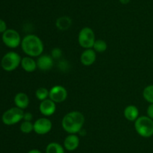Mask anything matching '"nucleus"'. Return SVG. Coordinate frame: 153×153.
I'll return each mask as SVG.
<instances>
[{"label": "nucleus", "mask_w": 153, "mask_h": 153, "mask_svg": "<svg viewBox=\"0 0 153 153\" xmlns=\"http://www.w3.org/2000/svg\"><path fill=\"white\" fill-rule=\"evenodd\" d=\"M97 59V52L93 48L91 49H85L82 52L80 56V62L83 65L91 66Z\"/></svg>", "instance_id": "nucleus-12"}, {"label": "nucleus", "mask_w": 153, "mask_h": 153, "mask_svg": "<svg viewBox=\"0 0 153 153\" xmlns=\"http://www.w3.org/2000/svg\"><path fill=\"white\" fill-rule=\"evenodd\" d=\"M21 48L26 56L30 57H39L43 54L44 44L43 40L37 35L33 34H27L22 39Z\"/></svg>", "instance_id": "nucleus-2"}, {"label": "nucleus", "mask_w": 153, "mask_h": 153, "mask_svg": "<svg viewBox=\"0 0 153 153\" xmlns=\"http://www.w3.org/2000/svg\"><path fill=\"white\" fill-rule=\"evenodd\" d=\"M51 56H52V57L54 59H59L62 56V51L59 48H54L52 50Z\"/></svg>", "instance_id": "nucleus-23"}, {"label": "nucleus", "mask_w": 153, "mask_h": 153, "mask_svg": "<svg viewBox=\"0 0 153 153\" xmlns=\"http://www.w3.org/2000/svg\"><path fill=\"white\" fill-rule=\"evenodd\" d=\"M146 113H147V116L153 119V104H150L149 106H148L147 110H146Z\"/></svg>", "instance_id": "nucleus-25"}, {"label": "nucleus", "mask_w": 153, "mask_h": 153, "mask_svg": "<svg viewBox=\"0 0 153 153\" xmlns=\"http://www.w3.org/2000/svg\"><path fill=\"white\" fill-rule=\"evenodd\" d=\"M21 60L22 58L17 52L10 51L7 52L1 58V68L5 71H13L20 65Z\"/></svg>", "instance_id": "nucleus-5"}, {"label": "nucleus", "mask_w": 153, "mask_h": 153, "mask_svg": "<svg viewBox=\"0 0 153 153\" xmlns=\"http://www.w3.org/2000/svg\"><path fill=\"white\" fill-rule=\"evenodd\" d=\"M20 65L22 68L28 73H32L37 68V61L34 58L28 56L22 58Z\"/></svg>", "instance_id": "nucleus-14"}, {"label": "nucleus", "mask_w": 153, "mask_h": 153, "mask_svg": "<svg viewBox=\"0 0 153 153\" xmlns=\"http://www.w3.org/2000/svg\"><path fill=\"white\" fill-rule=\"evenodd\" d=\"M96 41V36L94 30L88 26L83 27L79 31L78 42L84 49H91Z\"/></svg>", "instance_id": "nucleus-4"}, {"label": "nucleus", "mask_w": 153, "mask_h": 153, "mask_svg": "<svg viewBox=\"0 0 153 153\" xmlns=\"http://www.w3.org/2000/svg\"><path fill=\"white\" fill-rule=\"evenodd\" d=\"M80 144V139L77 134H70L65 137L64 140V147L67 151H74L77 149Z\"/></svg>", "instance_id": "nucleus-13"}, {"label": "nucleus", "mask_w": 153, "mask_h": 153, "mask_svg": "<svg viewBox=\"0 0 153 153\" xmlns=\"http://www.w3.org/2000/svg\"><path fill=\"white\" fill-rule=\"evenodd\" d=\"M28 153H43V152H42L40 150L37 149V148H33V149L29 150V151L28 152Z\"/></svg>", "instance_id": "nucleus-27"}, {"label": "nucleus", "mask_w": 153, "mask_h": 153, "mask_svg": "<svg viewBox=\"0 0 153 153\" xmlns=\"http://www.w3.org/2000/svg\"><path fill=\"white\" fill-rule=\"evenodd\" d=\"M123 115L125 118L129 122H135L139 117V110L135 105L130 104L126 106Z\"/></svg>", "instance_id": "nucleus-16"}, {"label": "nucleus", "mask_w": 153, "mask_h": 153, "mask_svg": "<svg viewBox=\"0 0 153 153\" xmlns=\"http://www.w3.org/2000/svg\"><path fill=\"white\" fill-rule=\"evenodd\" d=\"M23 110L14 106L6 110L1 116V121L6 125H13L23 119Z\"/></svg>", "instance_id": "nucleus-6"}, {"label": "nucleus", "mask_w": 153, "mask_h": 153, "mask_svg": "<svg viewBox=\"0 0 153 153\" xmlns=\"http://www.w3.org/2000/svg\"><path fill=\"white\" fill-rule=\"evenodd\" d=\"M33 118V115L31 112H24V116H23V120L24 121H30L31 122Z\"/></svg>", "instance_id": "nucleus-26"}, {"label": "nucleus", "mask_w": 153, "mask_h": 153, "mask_svg": "<svg viewBox=\"0 0 153 153\" xmlns=\"http://www.w3.org/2000/svg\"><path fill=\"white\" fill-rule=\"evenodd\" d=\"M7 29V24H6L5 21L0 19V33H2L3 34Z\"/></svg>", "instance_id": "nucleus-24"}, {"label": "nucleus", "mask_w": 153, "mask_h": 153, "mask_svg": "<svg viewBox=\"0 0 153 153\" xmlns=\"http://www.w3.org/2000/svg\"><path fill=\"white\" fill-rule=\"evenodd\" d=\"M143 97L149 104H153V85H149L143 91Z\"/></svg>", "instance_id": "nucleus-21"}, {"label": "nucleus", "mask_w": 153, "mask_h": 153, "mask_svg": "<svg viewBox=\"0 0 153 153\" xmlns=\"http://www.w3.org/2000/svg\"><path fill=\"white\" fill-rule=\"evenodd\" d=\"M108 48V44L104 40L102 39H98L96 40L95 43H94L93 49L96 51V52H99V53H102V52H105L106 50Z\"/></svg>", "instance_id": "nucleus-19"}, {"label": "nucleus", "mask_w": 153, "mask_h": 153, "mask_svg": "<svg viewBox=\"0 0 153 153\" xmlns=\"http://www.w3.org/2000/svg\"><path fill=\"white\" fill-rule=\"evenodd\" d=\"M21 132L23 134H30L34 131V123L30 121H23L19 127Z\"/></svg>", "instance_id": "nucleus-22"}, {"label": "nucleus", "mask_w": 153, "mask_h": 153, "mask_svg": "<svg viewBox=\"0 0 153 153\" xmlns=\"http://www.w3.org/2000/svg\"><path fill=\"white\" fill-rule=\"evenodd\" d=\"M39 111L45 117L51 116L56 111V103L50 98L42 100L39 104Z\"/></svg>", "instance_id": "nucleus-10"}, {"label": "nucleus", "mask_w": 153, "mask_h": 153, "mask_svg": "<svg viewBox=\"0 0 153 153\" xmlns=\"http://www.w3.org/2000/svg\"><path fill=\"white\" fill-rule=\"evenodd\" d=\"M134 129L142 137H151L153 135V119L147 116H139L134 122Z\"/></svg>", "instance_id": "nucleus-3"}, {"label": "nucleus", "mask_w": 153, "mask_h": 153, "mask_svg": "<svg viewBox=\"0 0 153 153\" xmlns=\"http://www.w3.org/2000/svg\"><path fill=\"white\" fill-rule=\"evenodd\" d=\"M46 153H65V148L58 142H52L46 146Z\"/></svg>", "instance_id": "nucleus-18"}, {"label": "nucleus", "mask_w": 153, "mask_h": 153, "mask_svg": "<svg viewBox=\"0 0 153 153\" xmlns=\"http://www.w3.org/2000/svg\"><path fill=\"white\" fill-rule=\"evenodd\" d=\"M35 96L37 100H39L40 101L46 100V99L49 98V90H48L45 87H40L36 90Z\"/></svg>", "instance_id": "nucleus-20"}, {"label": "nucleus", "mask_w": 153, "mask_h": 153, "mask_svg": "<svg viewBox=\"0 0 153 153\" xmlns=\"http://www.w3.org/2000/svg\"><path fill=\"white\" fill-rule=\"evenodd\" d=\"M56 27L60 30H67L72 25V20L69 16H63L58 18L56 20Z\"/></svg>", "instance_id": "nucleus-17"}, {"label": "nucleus", "mask_w": 153, "mask_h": 153, "mask_svg": "<svg viewBox=\"0 0 153 153\" xmlns=\"http://www.w3.org/2000/svg\"><path fill=\"white\" fill-rule=\"evenodd\" d=\"M52 121L48 117L39 118L34 122V131L38 135H45L52 130Z\"/></svg>", "instance_id": "nucleus-9"}, {"label": "nucleus", "mask_w": 153, "mask_h": 153, "mask_svg": "<svg viewBox=\"0 0 153 153\" xmlns=\"http://www.w3.org/2000/svg\"><path fill=\"white\" fill-rule=\"evenodd\" d=\"M15 105L16 107L19 108V109L25 110L28 106L30 104V99L28 94H25L24 92H19L14 96V99H13Z\"/></svg>", "instance_id": "nucleus-15"}, {"label": "nucleus", "mask_w": 153, "mask_h": 153, "mask_svg": "<svg viewBox=\"0 0 153 153\" xmlns=\"http://www.w3.org/2000/svg\"><path fill=\"white\" fill-rule=\"evenodd\" d=\"M36 61H37V68L43 71L51 70L54 65V58L51 55L42 54L41 56L37 57V59Z\"/></svg>", "instance_id": "nucleus-11"}, {"label": "nucleus", "mask_w": 153, "mask_h": 153, "mask_svg": "<svg viewBox=\"0 0 153 153\" xmlns=\"http://www.w3.org/2000/svg\"><path fill=\"white\" fill-rule=\"evenodd\" d=\"M67 96H68V92L67 88L63 86H54L49 89V98L56 104L65 101L67 98Z\"/></svg>", "instance_id": "nucleus-8"}, {"label": "nucleus", "mask_w": 153, "mask_h": 153, "mask_svg": "<svg viewBox=\"0 0 153 153\" xmlns=\"http://www.w3.org/2000/svg\"><path fill=\"white\" fill-rule=\"evenodd\" d=\"M2 41L7 47L14 49L21 44L22 39L17 31L12 28H7L2 34Z\"/></svg>", "instance_id": "nucleus-7"}, {"label": "nucleus", "mask_w": 153, "mask_h": 153, "mask_svg": "<svg viewBox=\"0 0 153 153\" xmlns=\"http://www.w3.org/2000/svg\"><path fill=\"white\" fill-rule=\"evenodd\" d=\"M119 1H120V2L121 3V4H127L128 3L130 2V1H131V0H119Z\"/></svg>", "instance_id": "nucleus-28"}, {"label": "nucleus", "mask_w": 153, "mask_h": 153, "mask_svg": "<svg viewBox=\"0 0 153 153\" xmlns=\"http://www.w3.org/2000/svg\"><path fill=\"white\" fill-rule=\"evenodd\" d=\"M85 116L80 111L73 110L67 112L61 120L63 129L67 133L76 134L80 133L85 124Z\"/></svg>", "instance_id": "nucleus-1"}]
</instances>
